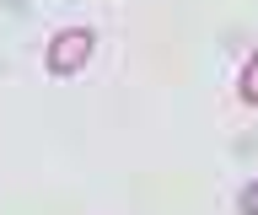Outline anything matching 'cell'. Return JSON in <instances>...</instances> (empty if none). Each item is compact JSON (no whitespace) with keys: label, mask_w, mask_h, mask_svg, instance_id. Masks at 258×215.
Returning a JSON list of instances; mask_svg holds the SVG:
<instances>
[{"label":"cell","mask_w":258,"mask_h":215,"mask_svg":"<svg viewBox=\"0 0 258 215\" xmlns=\"http://www.w3.org/2000/svg\"><path fill=\"white\" fill-rule=\"evenodd\" d=\"M242 102H253V108H258V54L247 59V70H242Z\"/></svg>","instance_id":"cell-2"},{"label":"cell","mask_w":258,"mask_h":215,"mask_svg":"<svg viewBox=\"0 0 258 215\" xmlns=\"http://www.w3.org/2000/svg\"><path fill=\"white\" fill-rule=\"evenodd\" d=\"M92 27H64V33H54V43H48V70L54 76H76L86 59H92Z\"/></svg>","instance_id":"cell-1"},{"label":"cell","mask_w":258,"mask_h":215,"mask_svg":"<svg viewBox=\"0 0 258 215\" xmlns=\"http://www.w3.org/2000/svg\"><path fill=\"white\" fill-rule=\"evenodd\" d=\"M237 204H242V215H258V183H247V188H242Z\"/></svg>","instance_id":"cell-3"}]
</instances>
